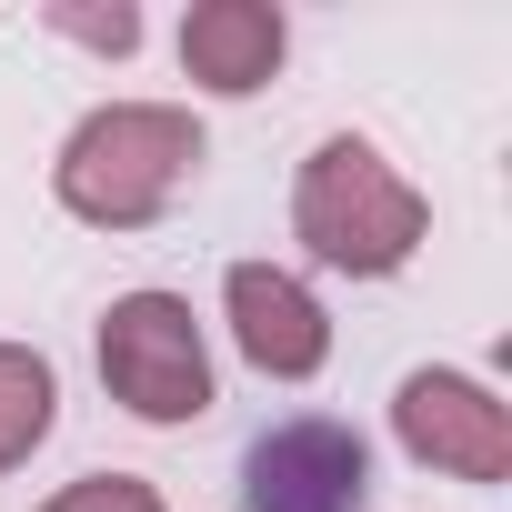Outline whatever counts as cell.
<instances>
[{
    "instance_id": "obj_9",
    "label": "cell",
    "mask_w": 512,
    "mask_h": 512,
    "mask_svg": "<svg viewBox=\"0 0 512 512\" xmlns=\"http://www.w3.org/2000/svg\"><path fill=\"white\" fill-rule=\"evenodd\" d=\"M41 512H161V492L151 482H131V472H81L71 492H51Z\"/></svg>"
},
{
    "instance_id": "obj_5",
    "label": "cell",
    "mask_w": 512,
    "mask_h": 512,
    "mask_svg": "<svg viewBox=\"0 0 512 512\" xmlns=\"http://www.w3.org/2000/svg\"><path fill=\"white\" fill-rule=\"evenodd\" d=\"M392 432H402L412 462H432L452 482H502L512 472V412L462 372H412L392 392Z\"/></svg>"
},
{
    "instance_id": "obj_7",
    "label": "cell",
    "mask_w": 512,
    "mask_h": 512,
    "mask_svg": "<svg viewBox=\"0 0 512 512\" xmlns=\"http://www.w3.org/2000/svg\"><path fill=\"white\" fill-rule=\"evenodd\" d=\"M292 51V21H282V0H201V11L181 21V71L221 101H251Z\"/></svg>"
},
{
    "instance_id": "obj_3",
    "label": "cell",
    "mask_w": 512,
    "mask_h": 512,
    "mask_svg": "<svg viewBox=\"0 0 512 512\" xmlns=\"http://www.w3.org/2000/svg\"><path fill=\"white\" fill-rule=\"evenodd\" d=\"M101 382L141 422H201L211 412V352L181 292H121L101 312Z\"/></svg>"
},
{
    "instance_id": "obj_6",
    "label": "cell",
    "mask_w": 512,
    "mask_h": 512,
    "mask_svg": "<svg viewBox=\"0 0 512 512\" xmlns=\"http://www.w3.org/2000/svg\"><path fill=\"white\" fill-rule=\"evenodd\" d=\"M221 312H231V342L251 372H272V382H312L332 362V322L312 302V282L272 272V262H231L221 272Z\"/></svg>"
},
{
    "instance_id": "obj_10",
    "label": "cell",
    "mask_w": 512,
    "mask_h": 512,
    "mask_svg": "<svg viewBox=\"0 0 512 512\" xmlns=\"http://www.w3.org/2000/svg\"><path fill=\"white\" fill-rule=\"evenodd\" d=\"M51 31H71V41H91V51H131L141 41V11H131V0H111V11H71V0H61V11H51Z\"/></svg>"
},
{
    "instance_id": "obj_2",
    "label": "cell",
    "mask_w": 512,
    "mask_h": 512,
    "mask_svg": "<svg viewBox=\"0 0 512 512\" xmlns=\"http://www.w3.org/2000/svg\"><path fill=\"white\" fill-rule=\"evenodd\" d=\"M422 231H432V201H422L362 131H332V141L302 161V181H292V241L312 251L322 272L382 282V272H402L412 251H422Z\"/></svg>"
},
{
    "instance_id": "obj_4",
    "label": "cell",
    "mask_w": 512,
    "mask_h": 512,
    "mask_svg": "<svg viewBox=\"0 0 512 512\" xmlns=\"http://www.w3.org/2000/svg\"><path fill=\"white\" fill-rule=\"evenodd\" d=\"M241 512H372V442L332 412L272 422L241 452Z\"/></svg>"
},
{
    "instance_id": "obj_1",
    "label": "cell",
    "mask_w": 512,
    "mask_h": 512,
    "mask_svg": "<svg viewBox=\"0 0 512 512\" xmlns=\"http://www.w3.org/2000/svg\"><path fill=\"white\" fill-rule=\"evenodd\" d=\"M191 171H201V121H191L181 101H111V111H91V121L61 141L51 191H61L71 221L151 231V221L181 201Z\"/></svg>"
},
{
    "instance_id": "obj_8",
    "label": "cell",
    "mask_w": 512,
    "mask_h": 512,
    "mask_svg": "<svg viewBox=\"0 0 512 512\" xmlns=\"http://www.w3.org/2000/svg\"><path fill=\"white\" fill-rule=\"evenodd\" d=\"M51 412H61L51 362H41L31 342H0V472H11V462H31V452L51 442Z\"/></svg>"
}]
</instances>
